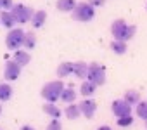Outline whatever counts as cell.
<instances>
[{
    "instance_id": "23",
    "label": "cell",
    "mask_w": 147,
    "mask_h": 130,
    "mask_svg": "<svg viewBox=\"0 0 147 130\" xmlns=\"http://www.w3.org/2000/svg\"><path fill=\"white\" fill-rule=\"evenodd\" d=\"M35 43H36V37H35V33H33V31H26V35H24V42H23L24 50H31V49L35 47Z\"/></svg>"
},
{
    "instance_id": "21",
    "label": "cell",
    "mask_w": 147,
    "mask_h": 130,
    "mask_svg": "<svg viewBox=\"0 0 147 130\" xmlns=\"http://www.w3.org/2000/svg\"><path fill=\"white\" fill-rule=\"evenodd\" d=\"M95 85L94 83H90L88 80H85L83 83H82V87H80V92H82V95H85V97H90V95H94L95 94Z\"/></svg>"
},
{
    "instance_id": "10",
    "label": "cell",
    "mask_w": 147,
    "mask_h": 130,
    "mask_svg": "<svg viewBox=\"0 0 147 130\" xmlns=\"http://www.w3.org/2000/svg\"><path fill=\"white\" fill-rule=\"evenodd\" d=\"M73 75H75L78 80H85L88 77V64L83 62V61L75 62V71H73Z\"/></svg>"
},
{
    "instance_id": "24",
    "label": "cell",
    "mask_w": 147,
    "mask_h": 130,
    "mask_svg": "<svg viewBox=\"0 0 147 130\" xmlns=\"http://www.w3.org/2000/svg\"><path fill=\"white\" fill-rule=\"evenodd\" d=\"M111 50H113V52H116V54H119V56H123V54L126 52V42L113 40V42H111Z\"/></svg>"
},
{
    "instance_id": "19",
    "label": "cell",
    "mask_w": 147,
    "mask_h": 130,
    "mask_svg": "<svg viewBox=\"0 0 147 130\" xmlns=\"http://www.w3.org/2000/svg\"><path fill=\"white\" fill-rule=\"evenodd\" d=\"M75 99H76L75 89H73V87L64 89V92H62V95H61V101H64L66 104H75Z\"/></svg>"
},
{
    "instance_id": "22",
    "label": "cell",
    "mask_w": 147,
    "mask_h": 130,
    "mask_svg": "<svg viewBox=\"0 0 147 130\" xmlns=\"http://www.w3.org/2000/svg\"><path fill=\"white\" fill-rule=\"evenodd\" d=\"M135 114H137L140 120L147 121V101H140V102L135 106Z\"/></svg>"
},
{
    "instance_id": "32",
    "label": "cell",
    "mask_w": 147,
    "mask_h": 130,
    "mask_svg": "<svg viewBox=\"0 0 147 130\" xmlns=\"http://www.w3.org/2000/svg\"><path fill=\"white\" fill-rule=\"evenodd\" d=\"M0 114H2V106H0Z\"/></svg>"
},
{
    "instance_id": "14",
    "label": "cell",
    "mask_w": 147,
    "mask_h": 130,
    "mask_svg": "<svg viewBox=\"0 0 147 130\" xmlns=\"http://www.w3.org/2000/svg\"><path fill=\"white\" fill-rule=\"evenodd\" d=\"M76 2L75 0H57V4H55V7H57V11H61V12H73L76 9Z\"/></svg>"
},
{
    "instance_id": "17",
    "label": "cell",
    "mask_w": 147,
    "mask_h": 130,
    "mask_svg": "<svg viewBox=\"0 0 147 130\" xmlns=\"http://www.w3.org/2000/svg\"><path fill=\"white\" fill-rule=\"evenodd\" d=\"M45 19H47V12H45L43 9L35 11V16H33V19H31L33 28H42V26H43V23H45Z\"/></svg>"
},
{
    "instance_id": "15",
    "label": "cell",
    "mask_w": 147,
    "mask_h": 130,
    "mask_svg": "<svg viewBox=\"0 0 147 130\" xmlns=\"http://www.w3.org/2000/svg\"><path fill=\"white\" fill-rule=\"evenodd\" d=\"M12 61H16L19 66L23 68V66H26V64L31 61V56H30V52H26V50L19 49V50H16V52H14V59H12Z\"/></svg>"
},
{
    "instance_id": "3",
    "label": "cell",
    "mask_w": 147,
    "mask_h": 130,
    "mask_svg": "<svg viewBox=\"0 0 147 130\" xmlns=\"http://www.w3.org/2000/svg\"><path fill=\"white\" fill-rule=\"evenodd\" d=\"M87 80L90 83H94L95 87H100L106 83V68L99 62H92L88 64V77Z\"/></svg>"
},
{
    "instance_id": "28",
    "label": "cell",
    "mask_w": 147,
    "mask_h": 130,
    "mask_svg": "<svg viewBox=\"0 0 147 130\" xmlns=\"http://www.w3.org/2000/svg\"><path fill=\"white\" fill-rule=\"evenodd\" d=\"M88 4L95 9V7H102V5L106 4V0H88Z\"/></svg>"
},
{
    "instance_id": "13",
    "label": "cell",
    "mask_w": 147,
    "mask_h": 130,
    "mask_svg": "<svg viewBox=\"0 0 147 130\" xmlns=\"http://www.w3.org/2000/svg\"><path fill=\"white\" fill-rule=\"evenodd\" d=\"M42 108H43V113H45V114H49L52 120H59V116L62 114V111H61L54 102H45Z\"/></svg>"
},
{
    "instance_id": "26",
    "label": "cell",
    "mask_w": 147,
    "mask_h": 130,
    "mask_svg": "<svg viewBox=\"0 0 147 130\" xmlns=\"http://www.w3.org/2000/svg\"><path fill=\"white\" fill-rule=\"evenodd\" d=\"M45 130H62V123L59 120H50V123L47 125Z\"/></svg>"
},
{
    "instance_id": "31",
    "label": "cell",
    "mask_w": 147,
    "mask_h": 130,
    "mask_svg": "<svg viewBox=\"0 0 147 130\" xmlns=\"http://www.w3.org/2000/svg\"><path fill=\"white\" fill-rule=\"evenodd\" d=\"M21 130H35V128H33V127H30V125H23V127H21Z\"/></svg>"
},
{
    "instance_id": "5",
    "label": "cell",
    "mask_w": 147,
    "mask_h": 130,
    "mask_svg": "<svg viewBox=\"0 0 147 130\" xmlns=\"http://www.w3.org/2000/svg\"><path fill=\"white\" fill-rule=\"evenodd\" d=\"M24 31L21 30V28H14V30H9V33H7V37H5V45H7V49L9 50H19V47L23 45V42H24Z\"/></svg>"
},
{
    "instance_id": "4",
    "label": "cell",
    "mask_w": 147,
    "mask_h": 130,
    "mask_svg": "<svg viewBox=\"0 0 147 130\" xmlns=\"http://www.w3.org/2000/svg\"><path fill=\"white\" fill-rule=\"evenodd\" d=\"M11 12H12V16L16 18V23H19V24H26V23L31 21L33 16H35V11H33L31 7L24 5V4H14V7L11 9Z\"/></svg>"
},
{
    "instance_id": "29",
    "label": "cell",
    "mask_w": 147,
    "mask_h": 130,
    "mask_svg": "<svg viewBox=\"0 0 147 130\" xmlns=\"http://www.w3.org/2000/svg\"><path fill=\"white\" fill-rule=\"evenodd\" d=\"M135 33H137V26H135V24H130V30H128V40L133 38Z\"/></svg>"
},
{
    "instance_id": "18",
    "label": "cell",
    "mask_w": 147,
    "mask_h": 130,
    "mask_svg": "<svg viewBox=\"0 0 147 130\" xmlns=\"http://www.w3.org/2000/svg\"><path fill=\"white\" fill-rule=\"evenodd\" d=\"M123 99H125L130 106H137V104L140 102V94H138V90H126Z\"/></svg>"
},
{
    "instance_id": "25",
    "label": "cell",
    "mask_w": 147,
    "mask_h": 130,
    "mask_svg": "<svg viewBox=\"0 0 147 130\" xmlns=\"http://www.w3.org/2000/svg\"><path fill=\"white\" fill-rule=\"evenodd\" d=\"M118 127H130L131 123H133V116L130 114V116H123V118H118Z\"/></svg>"
},
{
    "instance_id": "12",
    "label": "cell",
    "mask_w": 147,
    "mask_h": 130,
    "mask_svg": "<svg viewBox=\"0 0 147 130\" xmlns=\"http://www.w3.org/2000/svg\"><path fill=\"white\" fill-rule=\"evenodd\" d=\"M0 23H2V26H5V28H9V30H14L16 18L12 16L11 11H0Z\"/></svg>"
},
{
    "instance_id": "30",
    "label": "cell",
    "mask_w": 147,
    "mask_h": 130,
    "mask_svg": "<svg viewBox=\"0 0 147 130\" xmlns=\"http://www.w3.org/2000/svg\"><path fill=\"white\" fill-rule=\"evenodd\" d=\"M97 130H113V128H111L109 125H102V127H99Z\"/></svg>"
},
{
    "instance_id": "2",
    "label": "cell",
    "mask_w": 147,
    "mask_h": 130,
    "mask_svg": "<svg viewBox=\"0 0 147 130\" xmlns=\"http://www.w3.org/2000/svg\"><path fill=\"white\" fill-rule=\"evenodd\" d=\"M73 14V19L75 21H80V23H88L95 18V9L88 4V2H80L76 5V9L71 12Z\"/></svg>"
},
{
    "instance_id": "20",
    "label": "cell",
    "mask_w": 147,
    "mask_h": 130,
    "mask_svg": "<svg viewBox=\"0 0 147 130\" xmlns=\"http://www.w3.org/2000/svg\"><path fill=\"white\" fill-rule=\"evenodd\" d=\"M12 97V87L9 83H0V101L5 102V101H11Z\"/></svg>"
},
{
    "instance_id": "34",
    "label": "cell",
    "mask_w": 147,
    "mask_h": 130,
    "mask_svg": "<svg viewBox=\"0 0 147 130\" xmlns=\"http://www.w3.org/2000/svg\"><path fill=\"white\" fill-rule=\"evenodd\" d=\"M0 11H2V7H0Z\"/></svg>"
},
{
    "instance_id": "11",
    "label": "cell",
    "mask_w": 147,
    "mask_h": 130,
    "mask_svg": "<svg viewBox=\"0 0 147 130\" xmlns=\"http://www.w3.org/2000/svg\"><path fill=\"white\" fill-rule=\"evenodd\" d=\"M73 71H75V62H61L57 66V77L59 78H66L69 75H73Z\"/></svg>"
},
{
    "instance_id": "1",
    "label": "cell",
    "mask_w": 147,
    "mask_h": 130,
    "mask_svg": "<svg viewBox=\"0 0 147 130\" xmlns=\"http://www.w3.org/2000/svg\"><path fill=\"white\" fill-rule=\"evenodd\" d=\"M64 89H66V87H64V83H62L61 80L49 82V83H45V85L42 87V97H43L47 102H54V104H55V101L61 99Z\"/></svg>"
},
{
    "instance_id": "6",
    "label": "cell",
    "mask_w": 147,
    "mask_h": 130,
    "mask_svg": "<svg viewBox=\"0 0 147 130\" xmlns=\"http://www.w3.org/2000/svg\"><path fill=\"white\" fill-rule=\"evenodd\" d=\"M128 30H130V24H126L123 19H116L111 24V33H113L114 40H119V42L128 40Z\"/></svg>"
},
{
    "instance_id": "9",
    "label": "cell",
    "mask_w": 147,
    "mask_h": 130,
    "mask_svg": "<svg viewBox=\"0 0 147 130\" xmlns=\"http://www.w3.org/2000/svg\"><path fill=\"white\" fill-rule=\"evenodd\" d=\"M80 111H82V114L85 116V118H94V114H95V111H97V104H95V101H92V99H83L82 102H80Z\"/></svg>"
},
{
    "instance_id": "33",
    "label": "cell",
    "mask_w": 147,
    "mask_h": 130,
    "mask_svg": "<svg viewBox=\"0 0 147 130\" xmlns=\"http://www.w3.org/2000/svg\"><path fill=\"white\" fill-rule=\"evenodd\" d=\"M145 127H147V121H145Z\"/></svg>"
},
{
    "instance_id": "16",
    "label": "cell",
    "mask_w": 147,
    "mask_h": 130,
    "mask_svg": "<svg viewBox=\"0 0 147 130\" xmlns=\"http://www.w3.org/2000/svg\"><path fill=\"white\" fill-rule=\"evenodd\" d=\"M64 114H66L67 120H76V118H80V114H82L80 104H67L66 109H64Z\"/></svg>"
},
{
    "instance_id": "27",
    "label": "cell",
    "mask_w": 147,
    "mask_h": 130,
    "mask_svg": "<svg viewBox=\"0 0 147 130\" xmlns=\"http://www.w3.org/2000/svg\"><path fill=\"white\" fill-rule=\"evenodd\" d=\"M0 7H2V11H11L14 4H12V0H0Z\"/></svg>"
},
{
    "instance_id": "35",
    "label": "cell",
    "mask_w": 147,
    "mask_h": 130,
    "mask_svg": "<svg viewBox=\"0 0 147 130\" xmlns=\"http://www.w3.org/2000/svg\"><path fill=\"white\" fill-rule=\"evenodd\" d=\"M145 9H147V5H145Z\"/></svg>"
},
{
    "instance_id": "8",
    "label": "cell",
    "mask_w": 147,
    "mask_h": 130,
    "mask_svg": "<svg viewBox=\"0 0 147 130\" xmlns=\"http://www.w3.org/2000/svg\"><path fill=\"white\" fill-rule=\"evenodd\" d=\"M21 75V66L16 62V61H7L5 62V68H4V78L7 82H14L18 80Z\"/></svg>"
},
{
    "instance_id": "7",
    "label": "cell",
    "mask_w": 147,
    "mask_h": 130,
    "mask_svg": "<svg viewBox=\"0 0 147 130\" xmlns=\"http://www.w3.org/2000/svg\"><path fill=\"white\" fill-rule=\"evenodd\" d=\"M111 109H113V113H114L116 118H123V116H130L131 114L133 106H130L125 99H116V101H113Z\"/></svg>"
}]
</instances>
